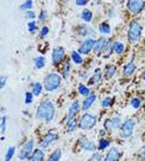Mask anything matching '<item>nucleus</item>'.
I'll return each mask as SVG.
<instances>
[{
    "label": "nucleus",
    "mask_w": 145,
    "mask_h": 161,
    "mask_svg": "<svg viewBox=\"0 0 145 161\" xmlns=\"http://www.w3.org/2000/svg\"><path fill=\"white\" fill-rule=\"evenodd\" d=\"M56 115V108L55 104L50 99H43L36 108L35 112V119L43 121V123H51Z\"/></svg>",
    "instance_id": "f257e3e1"
},
{
    "label": "nucleus",
    "mask_w": 145,
    "mask_h": 161,
    "mask_svg": "<svg viewBox=\"0 0 145 161\" xmlns=\"http://www.w3.org/2000/svg\"><path fill=\"white\" fill-rule=\"evenodd\" d=\"M62 84V76L57 72H50L43 78V87L47 92H55L57 91Z\"/></svg>",
    "instance_id": "f03ea898"
},
{
    "label": "nucleus",
    "mask_w": 145,
    "mask_h": 161,
    "mask_svg": "<svg viewBox=\"0 0 145 161\" xmlns=\"http://www.w3.org/2000/svg\"><path fill=\"white\" fill-rule=\"evenodd\" d=\"M98 123V117L96 114H92V113H88V112H84L83 115L80 118L78 121V126L81 130H91L93 129Z\"/></svg>",
    "instance_id": "7ed1b4c3"
},
{
    "label": "nucleus",
    "mask_w": 145,
    "mask_h": 161,
    "mask_svg": "<svg viewBox=\"0 0 145 161\" xmlns=\"http://www.w3.org/2000/svg\"><path fill=\"white\" fill-rule=\"evenodd\" d=\"M126 36H128V41H129L130 43H135V42L139 41L140 36H142V25L137 20L130 22V25H129V27H128V34H126Z\"/></svg>",
    "instance_id": "20e7f679"
},
{
    "label": "nucleus",
    "mask_w": 145,
    "mask_h": 161,
    "mask_svg": "<svg viewBox=\"0 0 145 161\" xmlns=\"http://www.w3.org/2000/svg\"><path fill=\"white\" fill-rule=\"evenodd\" d=\"M34 150H35V140H34V139H29V140L26 141V142L21 146L20 150H19L18 160L19 161H27L29 160V158L32 155Z\"/></svg>",
    "instance_id": "39448f33"
},
{
    "label": "nucleus",
    "mask_w": 145,
    "mask_h": 161,
    "mask_svg": "<svg viewBox=\"0 0 145 161\" xmlns=\"http://www.w3.org/2000/svg\"><path fill=\"white\" fill-rule=\"evenodd\" d=\"M59 139H60L59 133H56V131H47L41 139H40V141H39V147H41L43 150L45 149H48L55 142H57Z\"/></svg>",
    "instance_id": "423d86ee"
},
{
    "label": "nucleus",
    "mask_w": 145,
    "mask_h": 161,
    "mask_svg": "<svg viewBox=\"0 0 145 161\" xmlns=\"http://www.w3.org/2000/svg\"><path fill=\"white\" fill-rule=\"evenodd\" d=\"M77 145H78V147L81 150L86 151V153H94V151H97V142H94L92 139H89L86 135H81L77 139Z\"/></svg>",
    "instance_id": "0eeeda50"
},
{
    "label": "nucleus",
    "mask_w": 145,
    "mask_h": 161,
    "mask_svg": "<svg viewBox=\"0 0 145 161\" xmlns=\"http://www.w3.org/2000/svg\"><path fill=\"white\" fill-rule=\"evenodd\" d=\"M135 125H137V121L134 119H126L123 121L120 129H119V136L123 138V139H128L133 135L134 133V129H135Z\"/></svg>",
    "instance_id": "6e6552de"
},
{
    "label": "nucleus",
    "mask_w": 145,
    "mask_h": 161,
    "mask_svg": "<svg viewBox=\"0 0 145 161\" xmlns=\"http://www.w3.org/2000/svg\"><path fill=\"white\" fill-rule=\"evenodd\" d=\"M145 8V0H128L126 1V9L130 14L138 15L140 14Z\"/></svg>",
    "instance_id": "1a4fd4ad"
},
{
    "label": "nucleus",
    "mask_w": 145,
    "mask_h": 161,
    "mask_svg": "<svg viewBox=\"0 0 145 161\" xmlns=\"http://www.w3.org/2000/svg\"><path fill=\"white\" fill-rule=\"evenodd\" d=\"M80 112H82V103L80 101H73L68 107L67 115H66V121L71 120L73 118H77Z\"/></svg>",
    "instance_id": "9d476101"
},
{
    "label": "nucleus",
    "mask_w": 145,
    "mask_h": 161,
    "mask_svg": "<svg viewBox=\"0 0 145 161\" xmlns=\"http://www.w3.org/2000/svg\"><path fill=\"white\" fill-rule=\"evenodd\" d=\"M51 58H52V64H53L55 67L62 64V62L64 61V58H66V51H64V48L61 47V46L55 47L53 51H52Z\"/></svg>",
    "instance_id": "9b49d317"
},
{
    "label": "nucleus",
    "mask_w": 145,
    "mask_h": 161,
    "mask_svg": "<svg viewBox=\"0 0 145 161\" xmlns=\"http://www.w3.org/2000/svg\"><path fill=\"white\" fill-rule=\"evenodd\" d=\"M120 159H122V150L117 146H112L105 153L102 161H120Z\"/></svg>",
    "instance_id": "f8f14e48"
},
{
    "label": "nucleus",
    "mask_w": 145,
    "mask_h": 161,
    "mask_svg": "<svg viewBox=\"0 0 145 161\" xmlns=\"http://www.w3.org/2000/svg\"><path fill=\"white\" fill-rule=\"evenodd\" d=\"M94 43H96V40L92 39V37H87L82 41V43L78 47V52L81 55H89L92 51H93V47H94Z\"/></svg>",
    "instance_id": "ddd939ff"
},
{
    "label": "nucleus",
    "mask_w": 145,
    "mask_h": 161,
    "mask_svg": "<svg viewBox=\"0 0 145 161\" xmlns=\"http://www.w3.org/2000/svg\"><path fill=\"white\" fill-rule=\"evenodd\" d=\"M76 34L78 35V36H81V37H92L93 35H94V31H93V29L92 27H89L88 26V24H81V25H78V26H76Z\"/></svg>",
    "instance_id": "4468645a"
},
{
    "label": "nucleus",
    "mask_w": 145,
    "mask_h": 161,
    "mask_svg": "<svg viewBox=\"0 0 145 161\" xmlns=\"http://www.w3.org/2000/svg\"><path fill=\"white\" fill-rule=\"evenodd\" d=\"M107 40H108V39H105L104 36L99 37L98 40H96L93 51H92L96 56H98V57L102 56V53H103V51H104V47H105V43H107Z\"/></svg>",
    "instance_id": "2eb2a0df"
},
{
    "label": "nucleus",
    "mask_w": 145,
    "mask_h": 161,
    "mask_svg": "<svg viewBox=\"0 0 145 161\" xmlns=\"http://www.w3.org/2000/svg\"><path fill=\"white\" fill-rule=\"evenodd\" d=\"M96 101H97V94H94V93L86 97L82 101V112H88V109L92 108V105L96 103Z\"/></svg>",
    "instance_id": "dca6fc26"
},
{
    "label": "nucleus",
    "mask_w": 145,
    "mask_h": 161,
    "mask_svg": "<svg viewBox=\"0 0 145 161\" xmlns=\"http://www.w3.org/2000/svg\"><path fill=\"white\" fill-rule=\"evenodd\" d=\"M27 161H46V154H45V150L41 147H37L34 150L32 155L29 158Z\"/></svg>",
    "instance_id": "f3484780"
},
{
    "label": "nucleus",
    "mask_w": 145,
    "mask_h": 161,
    "mask_svg": "<svg viewBox=\"0 0 145 161\" xmlns=\"http://www.w3.org/2000/svg\"><path fill=\"white\" fill-rule=\"evenodd\" d=\"M104 78V75H103V71L101 68H96L94 72H93V76L89 78V84H99L102 83V80Z\"/></svg>",
    "instance_id": "a211bd4d"
},
{
    "label": "nucleus",
    "mask_w": 145,
    "mask_h": 161,
    "mask_svg": "<svg viewBox=\"0 0 145 161\" xmlns=\"http://www.w3.org/2000/svg\"><path fill=\"white\" fill-rule=\"evenodd\" d=\"M78 119L77 118H73L71 120L66 121V126H64V131L67 134H71V133H75L80 126H78Z\"/></svg>",
    "instance_id": "6ab92c4d"
},
{
    "label": "nucleus",
    "mask_w": 145,
    "mask_h": 161,
    "mask_svg": "<svg viewBox=\"0 0 145 161\" xmlns=\"http://www.w3.org/2000/svg\"><path fill=\"white\" fill-rule=\"evenodd\" d=\"M137 71V64L134 61H129L128 63H125L123 67V76L124 77H130L134 72Z\"/></svg>",
    "instance_id": "aec40b11"
},
{
    "label": "nucleus",
    "mask_w": 145,
    "mask_h": 161,
    "mask_svg": "<svg viewBox=\"0 0 145 161\" xmlns=\"http://www.w3.org/2000/svg\"><path fill=\"white\" fill-rule=\"evenodd\" d=\"M110 145H112V140L109 138H99L97 142V151L104 153L108 147H110Z\"/></svg>",
    "instance_id": "412c9836"
},
{
    "label": "nucleus",
    "mask_w": 145,
    "mask_h": 161,
    "mask_svg": "<svg viewBox=\"0 0 145 161\" xmlns=\"http://www.w3.org/2000/svg\"><path fill=\"white\" fill-rule=\"evenodd\" d=\"M117 73V66L114 64H107L105 68L103 71V75H104V78L105 80H112Z\"/></svg>",
    "instance_id": "4be33fe9"
},
{
    "label": "nucleus",
    "mask_w": 145,
    "mask_h": 161,
    "mask_svg": "<svg viewBox=\"0 0 145 161\" xmlns=\"http://www.w3.org/2000/svg\"><path fill=\"white\" fill-rule=\"evenodd\" d=\"M71 75V62L68 60L63 61L62 67H61V76L62 78H68Z\"/></svg>",
    "instance_id": "5701e85b"
},
{
    "label": "nucleus",
    "mask_w": 145,
    "mask_h": 161,
    "mask_svg": "<svg viewBox=\"0 0 145 161\" xmlns=\"http://www.w3.org/2000/svg\"><path fill=\"white\" fill-rule=\"evenodd\" d=\"M45 89L43 87V83H40V82H35L31 84V92L34 93L35 97H40L42 94V91Z\"/></svg>",
    "instance_id": "b1692460"
},
{
    "label": "nucleus",
    "mask_w": 145,
    "mask_h": 161,
    "mask_svg": "<svg viewBox=\"0 0 145 161\" xmlns=\"http://www.w3.org/2000/svg\"><path fill=\"white\" fill-rule=\"evenodd\" d=\"M113 42L114 41H112L110 39H108L107 40V43H105V47H104V51L103 53H102V56H103V58H109L110 57V55L113 53Z\"/></svg>",
    "instance_id": "393cba45"
},
{
    "label": "nucleus",
    "mask_w": 145,
    "mask_h": 161,
    "mask_svg": "<svg viewBox=\"0 0 145 161\" xmlns=\"http://www.w3.org/2000/svg\"><path fill=\"white\" fill-rule=\"evenodd\" d=\"M61 158H62V150L60 147H57L46 158V161H60Z\"/></svg>",
    "instance_id": "a878e982"
},
{
    "label": "nucleus",
    "mask_w": 145,
    "mask_h": 161,
    "mask_svg": "<svg viewBox=\"0 0 145 161\" xmlns=\"http://www.w3.org/2000/svg\"><path fill=\"white\" fill-rule=\"evenodd\" d=\"M124 51H125V45L122 41H114L113 42V53L122 55Z\"/></svg>",
    "instance_id": "bb28decb"
},
{
    "label": "nucleus",
    "mask_w": 145,
    "mask_h": 161,
    "mask_svg": "<svg viewBox=\"0 0 145 161\" xmlns=\"http://www.w3.org/2000/svg\"><path fill=\"white\" fill-rule=\"evenodd\" d=\"M81 19L84 21V24H89L92 19H93V13H92V10H89V9H84L82 10V13H81Z\"/></svg>",
    "instance_id": "cd10ccee"
},
{
    "label": "nucleus",
    "mask_w": 145,
    "mask_h": 161,
    "mask_svg": "<svg viewBox=\"0 0 145 161\" xmlns=\"http://www.w3.org/2000/svg\"><path fill=\"white\" fill-rule=\"evenodd\" d=\"M114 103H115V98H113V97H105V98H103L101 101V107L103 109H108V108H112L114 105Z\"/></svg>",
    "instance_id": "c85d7f7f"
},
{
    "label": "nucleus",
    "mask_w": 145,
    "mask_h": 161,
    "mask_svg": "<svg viewBox=\"0 0 145 161\" xmlns=\"http://www.w3.org/2000/svg\"><path fill=\"white\" fill-rule=\"evenodd\" d=\"M71 61L73 62V63H76V64H83V57L82 55L78 52V51H72L71 52Z\"/></svg>",
    "instance_id": "c756f323"
},
{
    "label": "nucleus",
    "mask_w": 145,
    "mask_h": 161,
    "mask_svg": "<svg viewBox=\"0 0 145 161\" xmlns=\"http://www.w3.org/2000/svg\"><path fill=\"white\" fill-rule=\"evenodd\" d=\"M77 91H78V93L83 96L84 98L86 97H88L89 94H92V92H91V88L88 87V86H86V84H83V83H80L78 84V88H77Z\"/></svg>",
    "instance_id": "7c9ffc66"
},
{
    "label": "nucleus",
    "mask_w": 145,
    "mask_h": 161,
    "mask_svg": "<svg viewBox=\"0 0 145 161\" xmlns=\"http://www.w3.org/2000/svg\"><path fill=\"white\" fill-rule=\"evenodd\" d=\"M98 32L102 34V35H109L110 34V25L108 22H105V21L101 22L98 25Z\"/></svg>",
    "instance_id": "2f4dec72"
},
{
    "label": "nucleus",
    "mask_w": 145,
    "mask_h": 161,
    "mask_svg": "<svg viewBox=\"0 0 145 161\" xmlns=\"http://www.w3.org/2000/svg\"><path fill=\"white\" fill-rule=\"evenodd\" d=\"M110 120H112V125H113V130H114V131H115V130H119L120 126H122V124H123V121H124V120H122V118H120L119 115H115V117L110 118Z\"/></svg>",
    "instance_id": "473e14b6"
},
{
    "label": "nucleus",
    "mask_w": 145,
    "mask_h": 161,
    "mask_svg": "<svg viewBox=\"0 0 145 161\" xmlns=\"http://www.w3.org/2000/svg\"><path fill=\"white\" fill-rule=\"evenodd\" d=\"M15 150L16 147L15 146H9L6 149V153H5V156H4V161H11L14 155H15Z\"/></svg>",
    "instance_id": "72a5a7b5"
},
{
    "label": "nucleus",
    "mask_w": 145,
    "mask_h": 161,
    "mask_svg": "<svg viewBox=\"0 0 145 161\" xmlns=\"http://www.w3.org/2000/svg\"><path fill=\"white\" fill-rule=\"evenodd\" d=\"M34 64H35V67H36L37 69H41V68H43V67L46 66V60H45V57H43V56L36 57V58H35V61H34Z\"/></svg>",
    "instance_id": "f704fd0d"
},
{
    "label": "nucleus",
    "mask_w": 145,
    "mask_h": 161,
    "mask_svg": "<svg viewBox=\"0 0 145 161\" xmlns=\"http://www.w3.org/2000/svg\"><path fill=\"white\" fill-rule=\"evenodd\" d=\"M6 124H8V117L3 115L1 117V123H0V134H1V136H4V134L6 133Z\"/></svg>",
    "instance_id": "c9c22d12"
},
{
    "label": "nucleus",
    "mask_w": 145,
    "mask_h": 161,
    "mask_svg": "<svg viewBox=\"0 0 145 161\" xmlns=\"http://www.w3.org/2000/svg\"><path fill=\"white\" fill-rule=\"evenodd\" d=\"M142 98L140 97H134V98H131L130 99V105H131V108H134V109H139L140 107H142Z\"/></svg>",
    "instance_id": "e433bc0d"
},
{
    "label": "nucleus",
    "mask_w": 145,
    "mask_h": 161,
    "mask_svg": "<svg viewBox=\"0 0 145 161\" xmlns=\"http://www.w3.org/2000/svg\"><path fill=\"white\" fill-rule=\"evenodd\" d=\"M102 160H103V155H102V153H101V151H94V153H92L91 158L87 159L86 161H102Z\"/></svg>",
    "instance_id": "4c0bfd02"
},
{
    "label": "nucleus",
    "mask_w": 145,
    "mask_h": 161,
    "mask_svg": "<svg viewBox=\"0 0 145 161\" xmlns=\"http://www.w3.org/2000/svg\"><path fill=\"white\" fill-rule=\"evenodd\" d=\"M27 30H29V32L30 34H35L39 29H37V24H36V21H32L30 20L27 22Z\"/></svg>",
    "instance_id": "58836bf2"
},
{
    "label": "nucleus",
    "mask_w": 145,
    "mask_h": 161,
    "mask_svg": "<svg viewBox=\"0 0 145 161\" xmlns=\"http://www.w3.org/2000/svg\"><path fill=\"white\" fill-rule=\"evenodd\" d=\"M32 5H34L32 0H26V1H24V3L20 5V9L21 10H24V11H29V10H31Z\"/></svg>",
    "instance_id": "ea45409f"
},
{
    "label": "nucleus",
    "mask_w": 145,
    "mask_h": 161,
    "mask_svg": "<svg viewBox=\"0 0 145 161\" xmlns=\"http://www.w3.org/2000/svg\"><path fill=\"white\" fill-rule=\"evenodd\" d=\"M103 126H104V129H105L108 133L114 131V130H113V125H112V120H110V118H107V119L104 120Z\"/></svg>",
    "instance_id": "a19ab883"
},
{
    "label": "nucleus",
    "mask_w": 145,
    "mask_h": 161,
    "mask_svg": "<svg viewBox=\"0 0 145 161\" xmlns=\"http://www.w3.org/2000/svg\"><path fill=\"white\" fill-rule=\"evenodd\" d=\"M34 93L31 92V91H27L26 93H25V103L26 104H31L32 102H34Z\"/></svg>",
    "instance_id": "79ce46f5"
},
{
    "label": "nucleus",
    "mask_w": 145,
    "mask_h": 161,
    "mask_svg": "<svg viewBox=\"0 0 145 161\" xmlns=\"http://www.w3.org/2000/svg\"><path fill=\"white\" fill-rule=\"evenodd\" d=\"M48 32H50V27L48 26H42L41 30H40V34H39V36H40V39H45L47 35H48Z\"/></svg>",
    "instance_id": "37998d69"
},
{
    "label": "nucleus",
    "mask_w": 145,
    "mask_h": 161,
    "mask_svg": "<svg viewBox=\"0 0 145 161\" xmlns=\"http://www.w3.org/2000/svg\"><path fill=\"white\" fill-rule=\"evenodd\" d=\"M47 18H48V11H47V10H45V9L41 10V11H40V14H39V21H40V22H43Z\"/></svg>",
    "instance_id": "c03bdc74"
},
{
    "label": "nucleus",
    "mask_w": 145,
    "mask_h": 161,
    "mask_svg": "<svg viewBox=\"0 0 145 161\" xmlns=\"http://www.w3.org/2000/svg\"><path fill=\"white\" fill-rule=\"evenodd\" d=\"M25 18L29 19V20H34L36 18V14L32 10H29V11H25Z\"/></svg>",
    "instance_id": "a18cd8bd"
},
{
    "label": "nucleus",
    "mask_w": 145,
    "mask_h": 161,
    "mask_svg": "<svg viewBox=\"0 0 145 161\" xmlns=\"http://www.w3.org/2000/svg\"><path fill=\"white\" fill-rule=\"evenodd\" d=\"M138 158L140 159V161H145V146H143L139 153H138Z\"/></svg>",
    "instance_id": "49530a36"
},
{
    "label": "nucleus",
    "mask_w": 145,
    "mask_h": 161,
    "mask_svg": "<svg viewBox=\"0 0 145 161\" xmlns=\"http://www.w3.org/2000/svg\"><path fill=\"white\" fill-rule=\"evenodd\" d=\"M108 134H109V133H108L104 128L103 129H99V130H98V138H105Z\"/></svg>",
    "instance_id": "de8ad7c7"
},
{
    "label": "nucleus",
    "mask_w": 145,
    "mask_h": 161,
    "mask_svg": "<svg viewBox=\"0 0 145 161\" xmlns=\"http://www.w3.org/2000/svg\"><path fill=\"white\" fill-rule=\"evenodd\" d=\"M6 80H8V77H6V76H1V77H0V87H1V89L5 87Z\"/></svg>",
    "instance_id": "09e8293b"
},
{
    "label": "nucleus",
    "mask_w": 145,
    "mask_h": 161,
    "mask_svg": "<svg viewBox=\"0 0 145 161\" xmlns=\"http://www.w3.org/2000/svg\"><path fill=\"white\" fill-rule=\"evenodd\" d=\"M88 4V0H76V5L77 6H84Z\"/></svg>",
    "instance_id": "8fccbe9b"
},
{
    "label": "nucleus",
    "mask_w": 145,
    "mask_h": 161,
    "mask_svg": "<svg viewBox=\"0 0 145 161\" xmlns=\"http://www.w3.org/2000/svg\"><path fill=\"white\" fill-rule=\"evenodd\" d=\"M80 78H81V80H87V78H88V75H87V72H86V71H83V72H81V73H80Z\"/></svg>",
    "instance_id": "3c124183"
},
{
    "label": "nucleus",
    "mask_w": 145,
    "mask_h": 161,
    "mask_svg": "<svg viewBox=\"0 0 145 161\" xmlns=\"http://www.w3.org/2000/svg\"><path fill=\"white\" fill-rule=\"evenodd\" d=\"M143 80H144V83H145V71H144V73H143Z\"/></svg>",
    "instance_id": "603ef678"
}]
</instances>
